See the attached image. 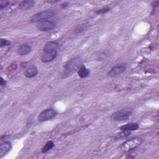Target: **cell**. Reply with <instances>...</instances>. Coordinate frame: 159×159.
<instances>
[{
    "label": "cell",
    "mask_w": 159,
    "mask_h": 159,
    "mask_svg": "<svg viewBox=\"0 0 159 159\" xmlns=\"http://www.w3.org/2000/svg\"><path fill=\"white\" fill-rule=\"evenodd\" d=\"M47 2H48V3H52V2L55 3V2H58V1H47Z\"/></svg>",
    "instance_id": "23"
},
{
    "label": "cell",
    "mask_w": 159,
    "mask_h": 159,
    "mask_svg": "<svg viewBox=\"0 0 159 159\" xmlns=\"http://www.w3.org/2000/svg\"><path fill=\"white\" fill-rule=\"evenodd\" d=\"M58 43L54 41H50L45 43L43 47V52H53L57 51L58 48Z\"/></svg>",
    "instance_id": "12"
},
{
    "label": "cell",
    "mask_w": 159,
    "mask_h": 159,
    "mask_svg": "<svg viewBox=\"0 0 159 159\" xmlns=\"http://www.w3.org/2000/svg\"><path fill=\"white\" fill-rule=\"evenodd\" d=\"M7 84V81L2 78L1 77V81H0V84L1 86H5Z\"/></svg>",
    "instance_id": "22"
},
{
    "label": "cell",
    "mask_w": 159,
    "mask_h": 159,
    "mask_svg": "<svg viewBox=\"0 0 159 159\" xmlns=\"http://www.w3.org/2000/svg\"><path fill=\"white\" fill-rule=\"evenodd\" d=\"M37 74H38V69L34 65H32V66H30L29 67H28L25 70V73H24L25 76L27 78H33V77L35 76Z\"/></svg>",
    "instance_id": "13"
},
{
    "label": "cell",
    "mask_w": 159,
    "mask_h": 159,
    "mask_svg": "<svg viewBox=\"0 0 159 159\" xmlns=\"http://www.w3.org/2000/svg\"><path fill=\"white\" fill-rule=\"evenodd\" d=\"M57 56V51L43 52L41 55V61L43 63H47L53 60Z\"/></svg>",
    "instance_id": "8"
},
{
    "label": "cell",
    "mask_w": 159,
    "mask_h": 159,
    "mask_svg": "<svg viewBox=\"0 0 159 159\" xmlns=\"http://www.w3.org/2000/svg\"><path fill=\"white\" fill-rule=\"evenodd\" d=\"M143 139L141 137H135L134 138L127 140L122 143L118 148L119 150L124 153L129 152L137 147H138L143 141Z\"/></svg>",
    "instance_id": "2"
},
{
    "label": "cell",
    "mask_w": 159,
    "mask_h": 159,
    "mask_svg": "<svg viewBox=\"0 0 159 159\" xmlns=\"http://www.w3.org/2000/svg\"><path fill=\"white\" fill-rule=\"evenodd\" d=\"M56 14L57 12L53 9L44 10L33 15L30 17V21L31 22H39L40 21L47 20L48 19L53 17L56 15Z\"/></svg>",
    "instance_id": "3"
},
{
    "label": "cell",
    "mask_w": 159,
    "mask_h": 159,
    "mask_svg": "<svg viewBox=\"0 0 159 159\" xmlns=\"http://www.w3.org/2000/svg\"><path fill=\"white\" fill-rule=\"evenodd\" d=\"M12 145L9 142H4L0 145V157L2 158L6 155L11 149Z\"/></svg>",
    "instance_id": "9"
},
{
    "label": "cell",
    "mask_w": 159,
    "mask_h": 159,
    "mask_svg": "<svg viewBox=\"0 0 159 159\" xmlns=\"http://www.w3.org/2000/svg\"><path fill=\"white\" fill-rule=\"evenodd\" d=\"M139 128V125L137 123H129L125 125H123L119 127L121 130L124 131H134L137 130Z\"/></svg>",
    "instance_id": "14"
},
{
    "label": "cell",
    "mask_w": 159,
    "mask_h": 159,
    "mask_svg": "<svg viewBox=\"0 0 159 159\" xmlns=\"http://www.w3.org/2000/svg\"><path fill=\"white\" fill-rule=\"evenodd\" d=\"M109 11H110V8L105 7V8H102V9H101L96 11V12L98 14H104V13L108 12Z\"/></svg>",
    "instance_id": "20"
},
{
    "label": "cell",
    "mask_w": 159,
    "mask_h": 159,
    "mask_svg": "<svg viewBox=\"0 0 159 159\" xmlns=\"http://www.w3.org/2000/svg\"><path fill=\"white\" fill-rule=\"evenodd\" d=\"M131 134V132L129 131H124L122 130L120 132L114 135V139L118 140V139H125L126 137H127L128 136H129Z\"/></svg>",
    "instance_id": "16"
},
{
    "label": "cell",
    "mask_w": 159,
    "mask_h": 159,
    "mask_svg": "<svg viewBox=\"0 0 159 159\" xmlns=\"http://www.w3.org/2000/svg\"><path fill=\"white\" fill-rule=\"evenodd\" d=\"M127 69V65L125 63H120L114 66L108 72L107 76L111 78L116 77L119 75H120L124 72Z\"/></svg>",
    "instance_id": "5"
},
{
    "label": "cell",
    "mask_w": 159,
    "mask_h": 159,
    "mask_svg": "<svg viewBox=\"0 0 159 159\" xmlns=\"http://www.w3.org/2000/svg\"><path fill=\"white\" fill-rule=\"evenodd\" d=\"M35 4V1L33 0H27L22 1L19 5V9L22 11H27L32 9Z\"/></svg>",
    "instance_id": "10"
},
{
    "label": "cell",
    "mask_w": 159,
    "mask_h": 159,
    "mask_svg": "<svg viewBox=\"0 0 159 159\" xmlns=\"http://www.w3.org/2000/svg\"><path fill=\"white\" fill-rule=\"evenodd\" d=\"M11 44V42L7 39H1V43H0V46L1 48L6 46H9Z\"/></svg>",
    "instance_id": "19"
},
{
    "label": "cell",
    "mask_w": 159,
    "mask_h": 159,
    "mask_svg": "<svg viewBox=\"0 0 159 159\" xmlns=\"http://www.w3.org/2000/svg\"><path fill=\"white\" fill-rule=\"evenodd\" d=\"M58 114L56 110L53 108H48L42 111L38 116V120L40 122H44L52 120Z\"/></svg>",
    "instance_id": "4"
},
{
    "label": "cell",
    "mask_w": 159,
    "mask_h": 159,
    "mask_svg": "<svg viewBox=\"0 0 159 159\" xmlns=\"http://www.w3.org/2000/svg\"><path fill=\"white\" fill-rule=\"evenodd\" d=\"M55 27V24L48 20L40 21L37 23L36 27L40 31L47 32L52 30Z\"/></svg>",
    "instance_id": "6"
},
{
    "label": "cell",
    "mask_w": 159,
    "mask_h": 159,
    "mask_svg": "<svg viewBox=\"0 0 159 159\" xmlns=\"http://www.w3.org/2000/svg\"><path fill=\"white\" fill-rule=\"evenodd\" d=\"M78 76L81 78H84L88 77L90 74L89 69L87 68L84 65H81L78 70Z\"/></svg>",
    "instance_id": "15"
},
{
    "label": "cell",
    "mask_w": 159,
    "mask_h": 159,
    "mask_svg": "<svg viewBox=\"0 0 159 159\" xmlns=\"http://www.w3.org/2000/svg\"><path fill=\"white\" fill-rule=\"evenodd\" d=\"M87 29V27L85 24H80L78 25L73 30V33L74 34H79Z\"/></svg>",
    "instance_id": "17"
},
{
    "label": "cell",
    "mask_w": 159,
    "mask_h": 159,
    "mask_svg": "<svg viewBox=\"0 0 159 159\" xmlns=\"http://www.w3.org/2000/svg\"><path fill=\"white\" fill-rule=\"evenodd\" d=\"M131 112H126V111H117L113 113L111 118L114 120L117 121H124L125 120H127L130 116Z\"/></svg>",
    "instance_id": "7"
},
{
    "label": "cell",
    "mask_w": 159,
    "mask_h": 159,
    "mask_svg": "<svg viewBox=\"0 0 159 159\" xmlns=\"http://www.w3.org/2000/svg\"><path fill=\"white\" fill-rule=\"evenodd\" d=\"M9 4V1H1L0 2V9H2L6 7H7Z\"/></svg>",
    "instance_id": "21"
},
{
    "label": "cell",
    "mask_w": 159,
    "mask_h": 159,
    "mask_svg": "<svg viewBox=\"0 0 159 159\" xmlns=\"http://www.w3.org/2000/svg\"><path fill=\"white\" fill-rule=\"evenodd\" d=\"M32 50V47L28 44H23L20 45L17 50V53L20 56H24L27 54H29Z\"/></svg>",
    "instance_id": "11"
},
{
    "label": "cell",
    "mask_w": 159,
    "mask_h": 159,
    "mask_svg": "<svg viewBox=\"0 0 159 159\" xmlns=\"http://www.w3.org/2000/svg\"><path fill=\"white\" fill-rule=\"evenodd\" d=\"M82 65V60L80 57H75L69 60L65 65L61 73V78H66L71 76Z\"/></svg>",
    "instance_id": "1"
},
{
    "label": "cell",
    "mask_w": 159,
    "mask_h": 159,
    "mask_svg": "<svg viewBox=\"0 0 159 159\" xmlns=\"http://www.w3.org/2000/svg\"><path fill=\"white\" fill-rule=\"evenodd\" d=\"M54 146H55V144H54L53 142H52L51 140L48 141L45 143V145L43 146V147L42 148V153H45L47 152L48 151L51 150Z\"/></svg>",
    "instance_id": "18"
},
{
    "label": "cell",
    "mask_w": 159,
    "mask_h": 159,
    "mask_svg": "<svg viewBox=\"0 0 159 159\" xmlns=\"http://www.w3.org/2000/svg\"><path fill=\"white\" fill-rule=\"evenodd\" d=\"M67 4H68L67 3H65V4H61V7H62L63 8H65V7H66V6H68Z\"/></svg>",
    "instance_id": "24"
}]
</instances>
